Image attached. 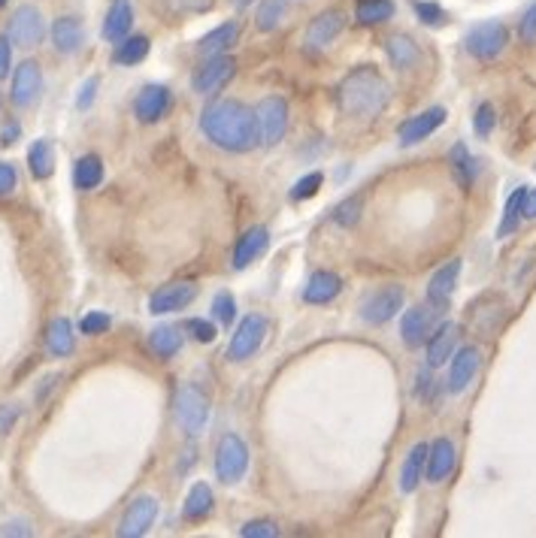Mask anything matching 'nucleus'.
<instances>
[{"instance_id": "nucleus-47", "label": "nucleus", "mask_w": 536, "mask_h": 538, "mask_svg": "<svg viewBox=\"0 0 536 538\" xmlns=\"http://www.w3.org/2000/svg\"><path fill=\"white\" fill-rule=\"evenodd\" d=\"M188 333L194 336L197 342H212L219 336V330L212 321H206V318H188Z\"/></svg>"}, {"instance_id": "nucleus-30", "label": "nucleus", "mask_w": 536, "mask_h": 538, "mask_svg": "<svg viewBox=\"0 0 536 538\" xmlns=\"http://www.w3.org/2000/svg\"><path fill=\"white\" fill-rule=\"evenodd\" d=\"M397 12L394 0H358L355 4V21L361 28H376L392 21Z\"/></svg>"}, {"instance_id": "nucleus-4", "label": "nucleus", "mask_w": 536, "mask_h": 538, "mask_svg": "<svg viewBox=\"0 0 536 538\" xmlns=\"http://www.w3.org/2000/svg\"><path fill=\"white\" fill-rule=\"evenodd\" d=\"M507 45H509V28L497 19L479 21V25H473L464 37L466 55H470L473 61H482V64H491V61H497L503 52H507Z\"/></svg>"}, {"instance_id": "nucleus-49", "label": "nucleus", "mask_w": 536, "mask_h": 538, "mask_svg": "<svg viewBox=\"0 0 536 538\" xmlns=\"http://www.w3.org/2000/svg\"><path fill=\"white\" fill-rule=\"evenodd\" d=\"M10 70H12V40L10 34H0V79H6Z\"/></svg>"}, {"instance_id": "nucleus-3", "label": "nucleus", "mask_w": 536, "mask_h": 538, "mask_svg": "<svg viewBox=\"0 0 536 538\" xmlns=\"http://www.w3.org/2000/svg\"><path fill=\"white\" fill-rule=\"evenodd\" d=\"M173 418L186 436H201L210 424V396L197 384H182L173 399Z\"/></svg>"}, {"instance_id": "nucleus-7", "label": "nucleus", "mask_w": 536, "mask_h": 538, "mask_svg": "<svg viewBox=\"0 0 536 538\" xmlns=\"http://www.w3.org/2000/svg\"><path fill=\"white\" fill-rule=\"evenodd\" d=\"M267 330H270V321H267L264 314H246V318L236 324L231 342H227L225 357L231 360V363H246L249 357H255L258 351H261Z\"/></svg>"}, {"instance_id": "nucleus-15", "label": "nucleus", "mask_w": 536, "mask_h": 538, "mask_svg": "<svg viewBox=\"0 0 536 538\" xmlns=\"http://www.w3.org/2000/svg\"><path fill=\"white\" fill-rule=\"evenodd\" d=\"M43 91V70L37 61H21L12 73V91H10V100L15 106H34L37 97Z\"/></svg>"}, {"instance_id": "nucleus-20", "label": "nucleus", "mask_w": 536, "mask_h": 538, "mask_svg": "<svg viewBox=\"0 0 536 538\" xmlns=\"http://www.w3.org/2000/svg\"><path fill=\"white\" fill-rule=\"evenodd\" d=\"M267 245H270V233H267V227H249L234 245V260H231L234 269L252 266L267 251Z\"/></svg>"}, {"instance_id": "nucleus-28", "label": "nucleus", "mask_w": 536, "mask_h": 538, "mask_svg": "<svg viewBox=\"0 0 536 538\" xmlns=\"http://www.w3.org/2000/svg\"><path fill=\"white\" fill-rule=\"evenodd\" d=\"M427 453H431V444H427V442H418L416 448L406 453L403 469H400V490H403V493H416L418 484L425 481V475H427Z\"/></svg>"}, {"instance_id": "nucleus-18", "label": "nucleus", "mask_w": 536, "mask_h": 538, "mask_svg": "<svg viewBox=\"0 0 536 538\" xmlns=\"http://www.w3.org/2000/svg\"><path fill=\"white\" fill-rule=\"evenodd\" d=\"M170 103H173V94L167 86H145L134 100V115L143 125H155V121H161L167 115Z\"/></svg>"}, {"instance_id": "nucleus-16", "label": "nucleus", "mask_w": 536, "mask_h": 538, "mask_svg": "<svg viewBox=\"0 0 536 538\" xmlns=\"http://www.w3.org/2000/svg\"><path fill=\"white\" fill-rule=\"evenodd\" d=\"M446 110L442 106H431V110L412 115V118H406L400 127H397V140L403 145H416L421 140H427L431 134H436L442 125H446Z\"/></svg>"}, {"instance_id": "nucleus-23", "label": "nucleus", "mask_w": 536, "mask_h": 538, "mask_svg": "<svg viewBox=\"0 0 536 538\" xmlns=\"http://www.w3.org/2000/svg\"><path fill=\"white\" fill-rule=\"evenodd\" d=\"M86 43V28L76 15H61L52 25V45L61 52V55H73V52L82 49Z\"/></svg>"}, {"instance_id": "nucleus-32", "label": "nucleus", "mask_w": 536, "mask_h": 538, "mask_svg": "<svg viewBox=\"0 0 536 538\" xmlns=\"http://www.w3.org/2000/svg\"><path fill=\"white\" fill-rule=\"evenodd\" d=\"M212 505H216V496H212V487L203 481H197L194 487L188 490L186 505H182V518L186 520H203L212 514Z\"/></svg>"}, {"instance_id": "nucleus-43", "label": "nucleus", "mask_w": 536, "mask_h": 538, "mask_svg": "<svg viewBox=\"0 0 536 538\" xmlns=\"http://www.w3.org/2000/svg\"><path fill=\"white\" fill-rule=\"evenodd\" d=\"M321 184H325V175H321L318 170L309 173V175H303V179L297 182L294 188H291V200H297V203H301V200L316 197L318 191H321Z\"/></svg>"}, {"instance_id": "nucleus-54", "label": "nucleus", "mask_w": 536, "mask_h": 538, "mask_svg": "<svg viewBox=\"0 0 536 538\" xmlns=\"http://www.w3.org/2000/svg\"><path fill=\"white\" fill-rule=\"evenodd\" d=\"M234 4H236V10H246V6L252 4V0H234Z\"/></svg>"}, {"instance_id": "nucleus-13", "label": "nucleus", "mask_w": 536, "mask_h": 538, "mask_svg": "<svg viewBox=\"0 0 536 538\" xmlns=\"http://www.w3.org/2000/svg\"><path fill=\"white\" fill-rule=\"evenodd\" d=\"M201 294L194 281H170L164 288H158L155 294L149 297V312L152 314H173V312H182L188 309L191 303Z\"/></svg>"}, {"instance_id": "nucleus-27", "label": "nucleus", "mask_w": 536, "mask_h": 538, "mask_svg": "<svg viewBox=\"0 0 536 538\" xmlns=\"http://www.w3.org/2000/svg\"><path fill=\"white\" fill-rule=\"evenodd\" d=\"M131 28H134L131 0H112L110 12H106V19H103V40L121 43L125 37H131Z\"/></svg>"}, {"instance_id": "nucleus-29", "label": "nucleus", "mask_w": 536, "mask_h": 538, "mask_svg": "<svg viewBox=\"0 0 536 538\" xmlns=\"http://www.w3.org/2000/svg\"><path fill=\"white\" fill-rule=\"evenodd\" d=\"M45 348L52 357H70L76 348V333L67 318H55L45 327Z\"/></svg>"}, {"instance_id": "nucleus-39", "label": "nucleus", "mask_w": 536, "mask_h": 538, "mask_svg": "<svg viewBox=\"0 0 536 538\" xmlns=\"http://www.w3.org/2000/svg\"><path fill=\"white\" fill-rule=\"evenodd\" d=\"M412 12H416V19L427 28H440V25H446V19H449L446 10H442L436 0H412Z\"/></svg>"}, {"instance_id": "nucleus-10", "label": "nucleus", "mask_w": 536, "mask_h": 538, "mask_svg": "<svg viewBox=\"0 0 536 538\" xmlns=\"http://www.w3.org/2000/svg\"><path fill=\"white\" fill-rule=\"evenodd\" d=\"M403 303H406V294H403L400 284H385V288L373 290V294L364 299L361 318L367 321V324L382 327V324H388V321L400 314Z\"/></svg>"}, {"instance_id": "nucleus-1", "label": "nucleus", "mask_w": 536, "mask_h": 538, "mask_svg": "<svg viewBox=\"0 0 536 538\" xmlns=\"http://www.w3.org/2000/svg\"><path fill=\"white\" fill-rule=\"evenodd\" d=\"M201 130L212 145H219L221 151H231V155L252 151L261 143L255 110H249L246 103H236V100H216L206 106L201 115Z\"/></svg>"}, {"instance_id": "nucleus-36", "label": "nucleus", "mask_w": 536, "mask_h": 538, "mask_svg": "<svg viewBox=\"0 0 536 538\" xmlns=\"http://www.w3.org/2000/svg\"><path fill=\"white\" fill-rule=\"evenodd\" d=\"M103 182V160L97 155H82L73 167V184L79 191H95Z\"/></svg>"}, {"instance_id": "nucleus-40", "label": "nucleus", "mask_w": 536, "mask_h": 538, "mask_svg": "<svg viewBox=\"0 0 536 538\" xmlns=\"http://www.w3.org/2000/svg\"><path fill=\"white\" fill-rule=\"evenodd\" d=\"M497 127V112L491 103H479L476 106V115H473V130H476V136L482 140H488V136L494 134Z\"/></svg>"}, {"instance_id": "nucleus-6", "label": "nucleus", "mask_w": 536, "mask_h": 538, "mask_svg": "<svg viewBox=\"0 0 536 538\" xmlns=\"http://www.w3.org/2000/svg\"><path fill=\"white\" fill-rule=\"evenodd\" d=\"M249 472V444L243 436L225 433L216 448V478L221 484H240L243 475Z\"/></svg>"}, {"instance_id": "nucleus-46", "label": "nucleus", "mask_w": 536, "mask_h": 538, "mask_svg": "<svg viewBox=\"0 0 536 538\" xmlns=\"http://www.w3.org/2000/svg\"><path fill=\"white\" fill-rule=\"evenodd\" d=\"M110 327H112V318H110V314H103V312H88L86 318L79 321V330L86 336H101Z\"/></svg>"}, {"instance_id": "nucleus-55", "label": "nucleus", "mask_w": 536, "mask_h": 538, "mask_svg": "<svg viewBox=\"0 0 536 538\" xmlns=\"http://www.w3.org/2000/svg\"><path fill=\"white\" fill-rule=\"evenodd\" d=\"M4 6H6V0H0V10H4Z\"/></svg>"}, {"instance_id": "nucleus-2", "label": "nucleus", "mask_w": 536, "mask_h": 538, "mask_svg": "<svg viewBox=\"0 0 536 538\" xmlns=\"http://www.w3.org/2000/svg\"><path fill=\"white\" fill-rule=\"evenodd\" d=\"M336 103L351 118H376L392 103V86L373 64H361L336 86Z\"/></svg>"}, {"instance_id": "nucleus-38", "label": "nucleus", "mask_w": 536, "mask_h": 538, "mask_svg": "<svg viewBox=\"0 0 536 538\" xmlns=\"http://www.w3.org/2000/svg\"><path fill=\"white\" fill-rule=\"evenodd\" d=\"M285 15H288L285 0H261L255 10V25L261 34H270V30H276L285 21Z\"/></svg>"}, {"instance_id": "nucleus-42", "label": "nucleus", "mask_w": 536, "mask_h": 538, "mask_svg": "<svg viewBox=\"0 0 536 538\" xmlns=\"http://www.w3.org/2000/svg\"><path fill=\"white\" fill-rule=\"evenodd\" d=\"M212 314L219 318L221 327H231L234 318H236V303L234 297L227 294V290H221V294H216V299H212Z\"/></svg>"}, {"instance_id": "nucleus-19", "label": "nucleus", "mask_w": 536, "mask_h": 538, "mask_svg": "<svg viewBox=\"0 0 536 538\" xmlns=\"http://www.w3.org/2000/svg\"><path fill=\"white\" fill-rule=\"evenodd\" d=\"M455 463H458V448L455 442L440 436V439L431 442V453H427V475L425 478L431 484H442L455 472Z\"/></svg>"}, {"instance_id": "nucleus-26", "label": "nucleus", "mask_w": 536, "mask_h": 538, "mask_svg": "<svg viewBox=\"0 0 536 538\" xmlns=\"http://www.w3.org/2000/svg\"><path fill=\"white\" fill-rule=\"evenodd\" d=\"M455 345H458V327L442 321L431 333V339H427V366L436 369L449 363V360L455 357Z\"/></svg>"}, {"instance_id": "nucleus-41", "label": "nucleus", "mask_w": 536, "mask_h": 538, "mask_svg": "<svg viewBox=\"0 0 536 538\" xmlns=\"http://www.w3.org/2000/svg\"><path fill=\"white\" fill-rule=\"evenodd\" d=\"M331 218H334L340 227H351V224H358V218H361V200H358V197L342 200V203L334 209Z\"/></svg>"}, {"instance_id": "nucleus-48", "label": "nucleus", "mask_w": 536, "mask_h": 538, "mask_svg": "<svg viewBox=\"0 0 536 538\" xmlns=\"http://www.w3.org/2000/svg\"><path fill=\"white\" fill-rule=\"evenodd\" d=\"M15 188H19V173H15L12 164L0 160V197H10Z\"/></svg>"}, {"instance_id": "nucleus-56", "label": "nucleus", "mask_w": 536, "mask_h": 538, "mask_svg": "<svg viewBox=\"0 0 536 538\" xmlns=\"http://www.w3.org/2000/svg\"><path fill=\"white\" fill-rule=\"evenodd\" d=\"M0 100H4V97H0Z\"/></svg>"}, {"instance_id": "nucleus-12", "label": "nucleus", "mask_w": 536, "mask_h": 538, "mask_svg": "<svg viewBox=\"0 0 536 538\" xmlns=\"http://www.w3.org/2000/svg\"><path fill=\"white\" fill-rule=\"evenodd\" d=\"M6 34H10L12 45H21V49H34V45L45 37V19H43V12L37 10L34 4L19 6V10L12 12L10 30H6Z\"/></svg>"}, {"instance_id": "nucleus-5", "label": "nucleus", "mask_w": 536, "mask_h": 538, "mask_svg": "<svg viewBox=\"0 0 536 538\" xmlns=\"http://www.w3.org/2000/svg\"><path fill=\"white\" fill-rule=\"evenodd\" d=\"M449 306H436V303H421V306H412L406 309L403 321H400V339L406 348H421L431 339V333L436 327L442 324V314H446Z\"/></svg>"}, {"instance_id": "nucleus-34", "label": "nucleus", "mask_w": 536, "mask_h": 538, "mask_svg": "<svg viewBox=\"0 0 536 538\" xmlns=\"http://www.w3.org/2000/svg\"><path fill=\"white\" fill-rule=\"evenodd\" d=\"M449 158H451V173H455L458 184H461L464 191H470L479 175V160L470 155V149H466L464 143H458Z\"/></svg>"}, {"instance_id": "nucleus-14", "label": "nucleus", "mask_w": 536, "mask_h": 538, "mask_svg": "<svg viewBox=\"0 0 536 538\" xmlns=\"http://www.w3.org/2000/svg\"><path fill=\"white\" fill-rule=\"evenodd\" d=\"M155 518H158V499L143 493L136 496L131 505H128L125 518H121L119 524V535L121 538H140L149 533L152 526H155Z\"/></svg>"}, {"instance_id": "nucleus-11", "label": "nucleus", "mask_w": 536, "mask_h": 538, "mask_svg": "<svg viewBox=\"0 0 536 538\" xmlns=\"http://www.w3.org/2000/svg\"><path fill=\"white\" fill-rule=\"evenodd\" d=\"M258 134H261V143L267 149L279 145V140L285 136L288 130V103L282 97H264L258 103Z\"/></svg>"}, {"instance_id": "nucleus-24", "label": "nucleus", "mask_w": 536, "mask_h": 538, "mask_svg": "<svg viewBox=\"0 0 536 538\" xmlns=\"http://www.w3.org/2000/svg\"><path fill=\"white\" fill-rule=\"evenodd\" d=\"M342 290V279L336 273H327V269H318V273L309 275V281H306L303 288V303L309 306H325L331 303V299L340 297Z\"/></svg>"}, {"instance_id": "nucleus-50", "label": "nucleus", "mask_w": 536, "mask_h": 538, "mask_svg": "<svg viewBox=\"0 0 536 538\" xmlns=\"http://www.w3.org/2000/svg\"><path fill=\"white\" fill-rule=\"evenodd\" d=\"M95 91H97V79H88L86 86H82V94L76 97V106H79V110H88L91 100H95Z\"/></svg>"}, {"instance_id": "nucleus-51", "label": "nucleus", "mask_w": 536, "mask_h": 538, "mask_svg": "<svg viewBox=\"0 0 536 538\" xmlns=\"http://www.w3.org/2000/svg\"><path fill=\"white\" fill-rule=\"evenodd\" d=\"M21 136V127L15 125V121H10V125H4V130H0V143L4 145H12L15 140Z\"/></svg>"}, {"instance_id": "nucleus-22", "label": "nucleus", "mask_w": 536, "mask_h": 538, "mask_svg": "<svg viewBox=\"0 0 536 538\" xmlns=\"http://www.w3.org/2000/svg\"><path fill=\"white\" fill-rule=\"evenodd\" d=\"M243 34V25L240 19H231V21H221L219 28H212L210 34L201 37V43H197V52H201L203 58H212V55H225L231 45H236Z\"/></svg>"}, {"instance_id": "nucleus-17", "label": "nucleus", "mask_w": 536, "mask_h": 538, "mask_svg": "<svg viewBox=\"0 0 536 538\" xmlns=\"http://www.w3.org/2000/svg\"><path fill=\"white\" fill-rule=\"evenodd\" d=\"M479 366H482V351L476 348V345H464V348H458L455 357H451V366H449V390L451 394H464V390L473 384V379L479 375Z\"/></svg>"}, {"instance_id": "nucleus-45", "label": "nucleus", "mask_w": 536, "mask_h": 538, "mask_svg": "<svg viewBox=\"0 0 536 538\" xmlns=\"http://www.w3.org/2000/svg\"><path fill=\"white\" fill-rule=\"evenodd\" d=\"M243 538H276L279 535V524L276 520H249L246 526L240 529Z\"/></svg>"}, {"instance_id": "nucleus-9", "label": "nucleus", "mask_w": 536, "mask_h": 538, "mask_svg": "<svg viewBox=\"0 0 536 538\" xmlns=\"http://www.w3.org/2000/svg\"><path fill=\"white\" fill-rule=\"evenodd\" d=\"M236 76V61L227 55H212V58H206L201 67L194 70V79H191V86H194V91L201 97H212V94H219L221 88L227 86Z\"/></svg>"}, {"instance_id": "nucleus-21", "label": "nucleus", "mask_w": 536, "mask_h": 538, "mask_svg": "<svg viewBox=\"0 0 536 538\" xmlns=\"http://www.w3.org/2000/svg\"><path fill=\"white\" fill-rule=\"evenodd\" d=\"M385 55H388V64L394 67V70H416L421 64V49L418 43L412 40L409 34H392L385 40Z\"/></svg>"}, {"instance_id": "nucleus-8", "label": "nucleus", "mask_w": 536, "mask_h": 538, "mask_svg": "<svg viewBox=\"0 0 536 538\" xmlns=\"http://www.w3.org/2000/svg\"><path fill=\"white\" fill-rule=\"evenodd\" d=\"M346 25H349L346 12L336 10V6H334V10L318 12L316 19L306 25V34H303L306 52H325V49H331V45L342 37Z\"/></svg>"}, {"instance_id": "nucleus-31", "label": "nucleus", "mask_w": 536, "mask_h": 538, "mask_svg": "<svg viewBox=\"0 0 536 538\" xmlns=\"http://www.w3.org/2000/svg\"><path fill=\"white\" fill-rule=\"evenodd\" d=\"M182 342H186V336H182V330L173 327V324L155 327V330L149 333V348H152V355L161 357V360H170L173 355H179Z\"/></svg>"}, {"instance_id": "nucleus-44", "label": "nucleus", "mask_w": 536, "mask_h": 538, "mask_svg": "<svg viewBox=\"0 0 536 538\" xmlns=\"http://www.w3.org/2000/svg\"><path fill=\"white\" fill-rule=\"evenodd\" d=\"M518 40L524 45H536V0L522 12V19H518Z\"/></svg>"}, {"instance_id": "nucleus-33", "label": "nucleus", "mask_w": 536, "mask_h": 538, "mask_svg": "<svg viewBox=\"0 0 536 538\" xmlns=\"http://www.w3.org/2000/svg\"><path fill=\"white\" fill-rule=\"evenodd\" d=\"M527 191L531 188H515L507 200V206H503V218H500V227H497V236L500 240H507V236H512L518 230V224L524 221V200H527Z\"/></svg>"}, {"instance_id": "nucleus-35", "label": "nucleus", "mask_w": 536, "mask_h": 538, "mask_svg": "<svg viewBox=\"0 0 536 538\" xmlns=\"http://www.w3.org/2000/svg\"><path fill=\"white\" fill-rule=\"evenodd\" d=\"M28 167H30V175L34 179H49L55 173V149H52L49 140H37L34 145L28 149Z\"/></svg>"}, {"instance_id": "nucleus-52", "label": "nucleus", "mask_w": 536, "mask_h": 538, "mask_svg": "<svg viewBox=\"0 0 536 538\" xmlns=\"http://www.w3.org/2000/svg\"><path fill=\"white\" fill-rule=\"evenodd\" d=\"M34 529H30L25 520H12V524L4 526V535H30Z\"/></svg>"}, {"instance_id": "nucleus-37", "label": "nucleus", "mask_w": 536, "mask_h": 538, "mask_svg": "<svg viewBox=\"0 0 536 538\" xmlns=\"http://www.w3.org/2000/svg\"><path fill=\"white\" fill-rule=\"evenodd\" d=\"M149 49H152V43H149V37L145 34H131V37H125V40L119 43V49H116V64H121V67H134V64H140V61H145V55H149Z\"/></svg>"}, {"instance_id": "nucleus-53", "label": "nucleus", "mask_w": 536, "mask_h": 538, "mask_svg": "<svg viewBox=\"0 0 536 538\" xmlns=\"http://www.w3.org/2000/svg\"><path fill=\"white\" fill-rule=\"evenodd\" d=\"M524 218H536V188L527 191V200H524Z\"/></svg>"}, {"instance_id": "nucleus-25", "label": "nucleus", "mask_w": 536, "mask_h": 538, "mask_svg": "<svg viewBox=\"0 0 536 538\" xmlns=\"http://www.w3.org/2000/svg\"><path fill=\"white\" fill-rule=\"evenodd\" d=\"M458 279H461V260L455 257L431 275V281H427V299L436 306H449V299L458 288Z\"/></svg>"}]
</instances>
